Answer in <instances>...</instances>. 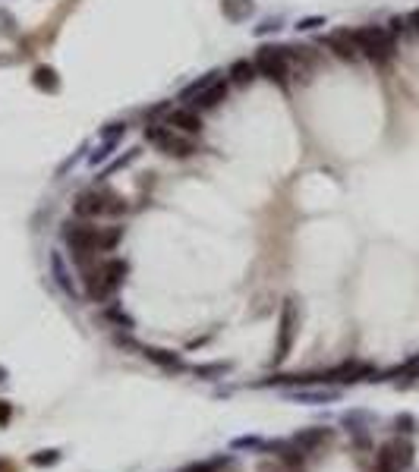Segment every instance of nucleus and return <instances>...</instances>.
Returning a JSON list of instances; mask_svg holds the SVG:
<instances>
[{
  "instance_id": "22",
  "label": "nucleus",
  "mask_w": 419,
  "mask_h": 472,
  "mask_svg": "<svg viewBox=\"0 0 419 472\" xmlns=\"http://www.w3.org/2000/svg\"><path fill=\"white\" fill-rule=\"evenodd\" d=\"M83 158H89V142H85V145L83 148H79V151H73V155H69L67 158V161H63V164H60V167L57 170H54V177H67V173H69V170H73L76 167V164H79V161H83Z\"/></svg>"
},
{
  "instance_id": "7",
  "label": "nucleus",
  "mask_w": 419,
  "mask_h": 472,
  "mask_svg": "<svg viewBox=\"0 0 419 472\" xmlns=\"http://www.w3.org/2000/svg\"><path fill=\"white\" fill-rule=\"evenodd\" d=\"M297 328H299V315H297V303L284 299L281 305V321H277V347H275V362H284L293 350V340H297Z\"/></svg>"
},
{
  "instance_id": "18",
  "label": "nucleus",
  "mask_w": 419,
  "mask_h": 472,
  "mask_svg": "<svg viewBox=\"0 0 419 472\" xmlns=\"http://www.w3.org/2000/svg\"><path fill=\"white\" fill-rule=\"evenodd\" d=\"M32 82H35L38 92H51V95L60 92V76L54 67H38L35 73H32Z\"/></svg>"
},
{
  "instance_id": "24",
  "label": "nucleus",
  "mask_w": 419,
  "mask_h": 472,
  "mask_svg": "<svg viewBox=\"0 0 419 472\" xmlns=\"http://www.w3.org/2000/svg\"><path fill=\"white\" fill-rule=\"evenodd\" d=\"M281 29H284V19H281V16H275V19H262V23L253 29V35L255 38H265V35H277Z\"/></svg>"
},
{
  "instance_id": "27",
  "label": "nucleus",
  "mask_w": 419,
  "mask_h": 472,
  "mask_svg": "<svg viewBox=\"0 0 419 472\" xmlns=\"http://www.w3.org/2000/svg\"><path fill=\"white\" fill-rule=\"evenodd\" d=\"M230 369L227 362H211V365H195V375L199 378H215V375H224Z\"/></svg>"
},
{
  "instance_id": "26",
  "label": "nucleus",
  "mask_w": 419,
  "mask_h": 472,
  "mask_svg": "<svg viewBox=\"0 0 419 472\" xmlns=\"http://www.w3.org/2000/svg\"><path fill=\"white\" fill-rule=\"evenodd\" d=\"M322 25H328V19H325V16H303V19H297V25H293V29H297V32H315V29H322Z\"/></svg>"
},
{
  "instance_id": "21",
  "label": "nucleus",
  "mask_w": 419,
  "mask_h": 472,
  "mask_svg": "<svg viewBox=\"0 0 419 472\" xmlns=\"http://www.w3.org/2000/svg\"><path fill=\"white\" fill-rule=\"evenodd\" d=\"M120 145V139H101L98 142V148L95 151H89V167H98V164H105V161H111V155H114V148Z\"/></svg>"
},
{
  "instance_id": "19",
  "label": "nucleus",
  "mask_w": 419,
  "mask_h": 472,
  "mask_svg": "<svg viewBox=\"0 0 419 472\" xmlns=\"http://www.w3.org/2000/svg\"><path fill=\"white\" fill-rule=\"evenodd\" d=\"M139 155H142V148L139 145H133V148H127V155H120V158H114L111 164H107L101 173H98V180H107V177H114V173H120V170H127L133 161H139Z\"/></svg>"
},
{
  "instance_id": "30",
  "label": "nucleus",
  "mask_w": 419,
  "mask_h": 472,
  "mask_svg": "<svg viewBox=\"0 0 419 472\" xmlns=\"http://www.w3.org/2000/svg\"><path fill=\"white\" fill-rule=\"evenodd\" d=\"M107 318H111L114 325H120V328H123V331H133V318H129L127 312H120L117 305H111V309H107Z\"/></svg>"
},
{
  "instance_id": "8",
  "label": "nucleus",
  "mask_w": 419,
  "mask_h": 472,
  "mask_svg": "<svg viewBox=\"0 0 419 472\" xmlns=\"http://www.w3.org/2000/svg\"><path fill=\"white\" fill-rule=\"evenodd\" d=\"M164 123L171 126V129H177V133H183V136H202V129H205L202 111H195V107H189V104L171 107V111L164 114Z\"/></svg>"
},
{
  "instance_id": "16",
  "label": "nucleus",
  "mask_w": 419,
  "mask_h": 472,
  "mask_svg": "<svg viewBox=\"0 0 419 472\" xmlns=\"http://www.w3.org/2000/svg\"><path fill=\"white\" fill-rule=\"evenodd\" d=\"M142 356L149 362H155V365H161V369H173L180 372L183 369V359H180L177 353H171V350H158V347H142Z\"/></svg>"
},
{
  "instance_id": "14",
  "label": "nucleus",
  "mask_w": 419,
  "mask_h": 472,
  "mask_svg": "<svg viewBox=\"0 0 419 472\" xmlns=\"http://www.w3.org/2000/svg\"><path fill=\"white\" fill-rule=\"evenodd\" d=\"M51 271H54V281H57V287L63 290L69 299H79V290H76L73 277H69V271H67V261H63V255H60V252H51Z\"/></svg>"
},
{
  "instance_id": "13",
  "label": "nucleus",
  "mask_w": 419,
  "mask_h": 472,
  "mask_svg": "<svg viewBox=\"0 0 419 472\" xmlns=\"http://www.w3.org/2000/svg\"><path fill=\"white\" fill-rule=\"evenodd\" d=\"M224 76L233 82V85H253V82L259 79V69H255V63L249 57H239V60H233L230 67H227Z\"/></svg>"
},
{
  "instance_id": "29",
  "label": "nucleus",
  "mask_w": 419,
  "mask_h": 472,
  "mask_svg": "<svg viewBox=\"0 0 419 472\" xmlns=\"http://www.w3.org/2000/svg\"><path fill=\"white\" fill-rule=\"evenodd\" d=\"M0 35H7V38L16 35V16L3 7H0Z\"/></svg>"
},
{
  "instance_id": "15",
  "label": "nucleus",
  "mask_w": 419,
  "mask_h": 472,
  "mask_svg": "<svg viewBox=\"0 0 419 472\" xmlns=\"http://www.w3.org/2000/svg\"><path fill=\"white\" fill-rule=\"evenodd\" d=\"M221 76H224V73H221V69H211V73H205L202 79H193V82H189V85H186V89L180 92V101H183V104H193L195 98L202 95L205 89H211V85H215V82L221 79Z\"/></svg>"
},
{
  "instance_id": "6",
  "label": "nucleus",
  "mask_w": 419,
  "mask_h": 472,
  "mask_svg": "<svg viewBox=\"0 0 419 472\" xmlns=\"http://www.w3.org/2000/svg\"><path fill=\"white\" fill-rule=\"evenodd\" d=\"M413 466V444L404 438H394L388 441L378 457H375V472H407Z\"/></svg>"
},
{
  "instance_id": "32",
  "label": "nucleus",
  "mask_w": 419,
  "mask_h": 472,
  "mask_svg": "<svg viewBox=\"0 0 419 472\" xmlns=\"http://www.w3.org/2000/svg\"><path fill=\"white\" fill-rule=\"evenodd\" d=\"M388 32H391V35H404V32H410V29H407V16H394V19H391V23H388Z\"/></svg>"
},
{
  "instance_id": "9",
  "label": "nucleus",
  "mask_w": 419,
  "mask_h": 472,
  "mask_svg": "<svg viewBox=\"0 0 419 472\" xmlns=\"http://www.w3.org/2000/svg\"><path fill=\"white\" fill-rule=\"evenodd\" d=\"M322 47H328V51L334 54L337 60H344V63H353V60H359V51H356V45H353L350 29H337V32H328V35H322Z\"/></svg>"
},
{
  "instance_id": "12",
  "label": "nucleus",
  "mask_w": 419,
  "mask_h": 472,
  "mask_svg": "<svg viewBox=\"0 0 419 472\" xmlns=\"http://www.w3.org/2000/svg\"><path fill=\"white\" fill-rule=\"evenodd\" d=\"M227 95H230V85H227L224 79H217L211 89H205L202 95L195 98L189 107H195V111H211V107H217L221 101H227Z\"/></svg>"
},
{
  "instance_id": "17",
  "label": "nucleus",
  "mask_w": 419,
  "mask_h": 472,
  "mask_svg": "<svg viewBox=\"0 0 419 472\" xmlns=\"http://www.w3.org/2000/svg\"><path fill=\"white\" fill-rule=\"evenodd\" d=\"M255 10L253 0H221V13H224V19H230V23H243V19H249Z\"/></svg>"
},
{
  "instance_id": "1",
  "label": "nucleus",
  "mask_w": 419,
  "mask_h": 472,
  "mask_svg": "<svg viewBox=\"0 0 419 472\" xmlns=\"http://www.w3.org/2000/svg\"><path fill=\"white\" fill-rule=\"evenodd\" d=\"M67 249L73 252L76 265H85V261L98 259V252H114L123 239V227H95L92 221H83V217H69L60 230Z\"/></svg>"
},
{
  "instance_id": "5",
  "label": "nucleus",
  "mask_w": 419,
  "mask_h": 472,
  "mask_svg": "<svg viewBox=\"0 0 419 472\" xmlns=\"http://www.w3.org/2000/svg\"><path fill=\"white\" fill-rule=\"evenodd\" d=\"M253 63H255V69H259L262 79L275 82L281 89L290 85L293 73H290V60H287V45H262L255 51Z\"/></svg>"
},
{
  "instance_id": "28",
  "label": "nucleus",
  "mask_w": 419,
  "mask_h": 472,
  "mask_svg": "<svg viewBox=\"0 0 419 472\" xmlns=\"http://www.w3.org/2000/svg\"><path fill=\"white\" fill-rule=\"evenodd\" d=\"M397 375H404V378H416V375H419V353L413 356L410 362H404V365H400V369L388 372V378H397Z\"/></svg>"
},
{
  "instance_id": "33",
  "label": "nucleus",
  "mask_w": 419,
  "mask_h": 472,
  "mask_svg": "<svg viewBox=\"0 0 419 472\" xmlns=\"http://www.w3.org/2000/svg\"><path fill=\"white\" fill-rule=\"evenodd\" d=\"M10 416H13V406H10V400H0V425H7Z\"/></svg>"
},
{
  "instance_id": "11",
  "label": "nucleus",
  "mask_w": 419,
  "mask_h": 472,
  "mask_svg": "<svg viewBox=\"0 0 419 472\" xmlns=\"http://www.w3.org/2000/svg\"><path fill=\"white\" fill-rule=\"evenodd\" d=\"M127 274H129V261L120 259V255H111V259L101 261V277H105V283H107V290H111V293H117V290L123 287Z\"/></svg>"
},
{
  "instance_id": "23",
  "label": "nucleus",
  "mask_w": 419,
  "mask_h": 472,
  "mask_svg": "<svg viewBox=\"0 0 419 472\" xmlns=\"http://www.w3.org/2000/svg\"><path fill=\"white\" fill-rule=\"evenodd\" d=\"M127 129H129L127 120H114V123H107V126H101V129H98V139H123V136H127Z\"/></svg>"
},
{
  "instance_id": "36",
  "label": "nucleus",
  "mask_w": 419,
  "mask_h": 472,
  "mask_svg": "<svg viewBox=\"0 0 419 472\" xmlns=\"http://www.w3.org/2000/svg\"><path fill=\"white\" fill-rule=\"evenodd\" d=\"M407 29H410V32H416V35H419V7L413 10L410 16H407Z\"/></svg>"
},
{
  "instance_id": "4",
  "label": "nucleus",
  "mask_w": 419,
  "mask_h": 472,
  "mask_svg": "<svg viewBox=\"0 0 419 472\" xmlns=\"http://www.w3.org/2000/svg\"><path fill=\"white\" fill-rule=\"evenodd\" d=\"M142 139L149 142V145H155L161 155L167 158H193L195 151H199V145L193 142V136H183L177 133V129H171L167 123H158V120H149L142 129Z\"/></svg>"
},
{
  "instance_id": "25",
  "label": "nucleus",
  "mask_w": 419,
  "mask_h": 472,
  "mask_svg": "<svg viewBox=\"0 0 419 472\" xmlns=\"http://www.w3.org/2000/svg\"><path fill=\"white\" fill-rule=\"evenodd\" d=\"M297 400H309V403H325V400H337V391H297Z\"/></svg>"
},
{
  "instance_id": "35",
  "label": "nucleus",
  "mask_w": 419,
  "mask_h": 472,
  "mask_svg": "<svg viewBox=\"0 0 419 472\" xmlns=\"http://www.w3.org/2000/svg\"><path fill=\"white\" fill-rule=\"evenodd\" d=\"M397 431H413V416H397Z\"/></svg>"
},
{
  "instance_id": "20",
  "label": "nucleus",
  "mask_w": 419,
  "mask_h": 472,
  "mask_svg": "<svg viewBox=\"0 0 419 472\" xmlns=\"http://www.w3.org/2000/svg\"><path fill=\"white\" fill-rule=\"evenodd\" d=\"M325 441H331V431H328V428H312V431H299V435L293 438V444H297L299 450H312V447H319V444H325Z\"/></svg>"
},
{
  "instance_id": "10",
  "label": "nucleus",
  "mask_w": 419,
  "mask_h": 472,
  "mask_svg": "<svg viewBox=\"0 0 419 472\" xmlns=\"http://www.w3.org/2000/svg\"><path fill=\"white\" fill-rule=\"evenodd\" d=\"M369 375H372V365H366V362H344V365H337V369L319 375V381H328V384H353V381H363V378H369Z\"/></svg>"
},
{
  "instance_id": "37",
  "label": "nucleus",
  "mask_w": 419,
  "mask_h": 472,
  "mask_svg": "<svg viewBox=\"0 0 419 472\" xmlns=\"http://www.w3.org/2000/svg\"><path fill=\"white\" fill-rule=\"evenodd\" d=\"M186 472H211V466L202 463V466H193V469H186Z\"/></svg>"
},
{
  "instance_id": "2",
  "label": "nucleus",
  "mask_w": 419,
  "mask_h": 472,
  "mask_svg": "<svg viewBox=\"0 0 419 472\" xmlns=\"http://www.w3.org/2000/svg\"><path fill=\"white\" fill-rule=\"evenodd\" d=\"M127 211H129V202L120 192L107 189V186H92V189H83L73 199V217H83V221L120 217V214H127Z\"/></svg>"
},
{
  "instance_id": "31",
  "label": "nucleus",
  "mask_w": 419,
  "mask_h": 472,
  "mask_svg": "<svg viewBox=\"0 0 419 472\" xmlns=\"http://www.w3.org/2000/svg\"><path fill=\"white\" fill-rule=\"evenodd\" d=\"M54 463H60V450H41V453L32 457V466H54Z\"/></svg>"
},
{
  "instance_id": "38",
  "label": "nucleus",
  "mask_w": 419,
  "mask_h": 472,
  "mask_svg": "<svg viewBox=\"0 0 419 472\" xmlns=\"http://www.w3.org/2000/svg\"><path fill=\"white\" fill-rule=\"evenodd\" d=\"M7 381V369H3V365H0V384Z\"/></svg>"
},
{
  "instance_id": "34",
  "label": "nucleus",
  "mask_w": 419,
  "mask_h": 472,
  "mask_svg": "<svg viewBox=\"0 0 419 472\" xmlns=\"http://www.w3.org/2000/svg\"><path fill=\"white\" fill-rule=\"evenodd\" d=\"M233 447H262V441H259V438H237Z\"/></svg>"
},
{
  "instance_id": "3",
  "label": "nucleus",
  "mask_w": 419,
  "mask_h": 472,
  "mask_svg": "<svg viewBox=\"0 0 419 472\" xmlns=\"http://www.w3.org/2000/svg\"><path fill=\"white\" fill-rule=\"evenodd\" d=\"M350 38L359 57H366L375 67H385L397 57V38L388 32V25H359V29H350Z\"/></svg>"
}]
</instances>
